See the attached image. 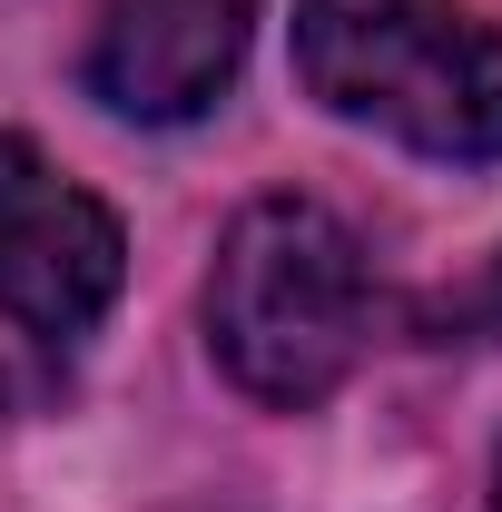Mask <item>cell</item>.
I'll return each instance as SVG.
<instances>
[{
	"instance_id": "cell-1",
	"label": "cell",
	"mask_w": 502,
	"mask_h": 512,
	"mask_svg": "<svg viewBox=\"0 0 502 512\" xmlns=\"http://www.w3.org/2000/svg\"><path fill=\"white\" fill-rule=\"evenodd\" d=\"M375 335V286L365 247L335 207L315 197H256L227 227L217 276H207V345L256 404L306 414L355 375Z\"/></svg>"
},
{
	"instance_id": "cell-2",
	"label": "cell",
	"mask_w": 502,
	"mask_h": 512,
	"mask_svg": "<svg viewBox=\"0 0 502 512\" xmlns=\"http://www.w3.org/2000/svg\"><path fill=\"white\" fill-rule=\"evenodd\" d=\"M296 79L424 158H502V30L463 0H296Z\"/></svg>"
},
{
	"instance_id": "cell-3",
	"label": "cell",
	"mask_w": 502,
	"mask_h": 512,
	"mask_svg": "<svg viewBox=\"0 0 502 512\" xmlns=\"http://www.w3.org/2000/svg\"><path fill=\"white\" fill-rule=\"evenodd\" d=\"M128 237L99 197L0 128V306L30 335H79L119 296Z\"/></svg>"
},
{
	"instance_id": "cell-4",
	"label": "cell",
	"mask_w": 502,
	"mask_h": 512,
	"mask_svg": "<svg viewBox=\"0 0 502 512\" xmlns=\"http://www.w3.org/2000/svg\"><path fill=\"white\" fill-rule=\"evenodd\" d=\"M256 30V0H109L89 30V99H109L119 119L178 128L217 109V89L237 79Z\"/></svg>"
},
{
	"instance_id": "cell-5",
	"label": "cell",
	"mask_w": 502,
	"mask_h": 512,
	"mask_svg": "<svg viewBox=\"0 0 502 512\" xmlns=\"http://www.w3.org/2000/svg\"><path fill=\"white\" fill-rule=\"evenodd\" d=\"M483 316H493V325H502V266H493V296H483Z\"/></svg>"
},
{
	"instance_id": "cell-6",
	"label": "cell",
	"mask_w": 502,
	"mask_h": 512,
	"mask_svg": "<svg viewBox=\"0 0 502 512\" xmlns=\"http://www.w3.org/2000/svg\"><path fill=\"white\" fill-rule=\"evenodd\" d=\"M493 493H502V463H493Z\"/></svg>"
}]
</instances>
